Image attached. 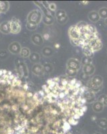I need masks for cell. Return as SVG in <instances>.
I'll return each instance as SVG.
<instances>
[{
	"mask_svg": "<svg viewBox=\"0 0 107 134\" xmlns=\"http://www.w3.org/2000/svg\"><path fill=\"white\" fill-rule=\"evenodd\" d=\"M65 95H66V94H64V92H60V93H59V94H58V97L61 99H64V97H65Z\"/></svg>",
	"mask_w": 107,
	"mask_h": 134,
	"instance_id": "obj_23",
	"label": "cell"
},
{
	"mask_svg": "<svg viewBox=\"0 0 107 134\" xmlns=\"http://www.w3.org/2000/svg\"><path fill=\"white\" fill-rule=\"evenodd\" d=\"M84 95V98H85L87 103H92L93 101H96L95 100V95L93 91L90 90H88L83 94Z\"/></svg>",
	"mask_w": 107,
	"mask_h": 134,
	"instance_id": "obj_5",
	"label": "cell"
},
{
	"mask_svg": "<svg viewBox=\"0 0 107 134\" xmlns=\"http://www.w3.org/2000/svg\"><path fill=\"white\" fill-rule=\"evenodd\" d=\"M86 29H87L88 32H89L91 34H94L96 32H97V30H96V28L92 25L88 24L87 26H86Z\"/></svg>",
	"mask_w": 107,
	"mask_h": 134,
	"instance_id": "obj_14",
	"label": "cell"
},
{
	"mask_svg": "<svg viewBox=\"0 0 107 134\" xmlns=\"http://www.w3.org/2000/svg\"><path fill=\"white\" fill-rule=\"evenodd\" d=\"M83 49V53H84V56L86 57H88L90 58H92L94 56V52L92 50V48H90L88 45L87 46H84L82 48Z\"/></svg>",
	"mask_w": 107,
	"mask_h": 134,
	"instance_id": "obj_8",
	"label": "cell"
},
{
	"mask_svg": "<svg viewBox=\"0 0 107 134\" xmlns=\"http://www.w3.org/2000/svg\"><path fill=\"white\" fill-rule=\"evenodd\" d=\"M76 82H77V80L75 78H73L72 79H71L70 81V82H69V83L70 84V85H72V86H74V87L75 84L76 83Z\"/></svg>",
	"mask_w": 107,
	"mask_h": 134,
	"instance_id": "obj_22",
	"label": "cell"
},
{
	"mask_svg": "<svg viewBox=\"0 0 107 134\" xmlns=\"http://www.w3.org/2000/svg\"><path fill=\"white\" fill-rule=\"evenodd\" d=\"M16 85H17V86H18V87H20V86H21V81H20V80H18V81H17V82H16Z\"/></svg>",
	"mask_w": 107,
	"mask_h": 134,
	"instance_id": "obj_33",
	"label": "cell"
},
{
	"mask_svg": "<svg viewBox=\"0 0 107 134\" xmlns=\"http://www.w3.org/2000/svg\"><path fill=\"white\" fill-rule=\"evenodd\" d=\"M44 38L46 39V40H47V39L49 38V35H48L47 34H46L44 35Z\"/></svg>",
	"mask_w": 107,
	"mask_h": 134,
	"instance_id": "obj_36",
	"label": "cell"
},
{
	"mask_svg": "<svg viewBox=\"0 0 107 134\" xmlns=\"http://www.w3.org/2000/svg\"><path fill=\"white\" fill-rule=\"evenodd\" d=\"M82 70L84 75L87 76H91L94 73L95 67L92 64H86V65L83 66Z\"/></svg>",
	"mask_w": 107,
	"mask_h": 134,
	"instance_id": "obj_3",
	"label": "cell"
},
{
	"mask_svg": "<svg viewBox=\"0 0 107 134\" xmlns=\"http://www.w3.org/2000/svg\"><path fill=\"white\" fill-rule=\"evenodd\" d=\"M8 73V71L6 70H3V75H7Z\"/></svg>",
	"mask_w": 107,
	"mask_h": 134,
	"instance_id": "obj_43",
	"label": "cell"
},
{
	"mask_svg": "<svg viewBox=\"0 0 107 134\" xmlns=\"http://www.w3.org/2000/svg\"><path fill=\"white\" fill-rule=\"evenodd\" d=\"M72 118H74V119H76V120H78V119H80V116L78 115V114H77V113H74V114L72 116Z\"/></svg>",
	"mask_w": 107,
	"mask_h": 134,
	"instance_id": "obj_25",
	"label": "cell"
},
{
	"mask_svg": "<svg viewBox=\"0 0 107 134\" xmlns=\"http://www.w3.org/2000/svg\"><path fill=\"white\" fill-rule=\"evenodd\" d=\"M47 86L46 85H43V86H42V88H44V90H45V89H46V88H47Z\"/></svg>",
	"mask_w": 107,
	"mask_h": 134,
	"instance_id": "obj_46",
	"label": "cell"
},
{
	"mask_svg": "<svg viewBox=\"0 0 107 134\" xmlns=\"http://www.w3.org/2000/svg\"><path fill=\"white\" fill-rule=\"evenodd\" d=\"M80 66H81L80 62L74 58H70L67 62V68H70L78 70L80 68Z\"/></svg>",
	"mask_w": 107,
	"mask_h": 134,
	"instance_id": "obj_2",
	"label": "cell"
},
{
	"mask_svg": "<svg viewBox=\"0 0 107 134\" xmlns=\"http://www.w3.org/2000/svg\"><path fill=\"white\" fill-rule=\"evenodd\" d=\"M58 21L59 23L62 24H65L66 21H68V16L66 15V16L64 17V18H60V19H58Z\"/></svg>",
	"mask_w": 107,
	"mask_h": 134,
	"instance_id": "obj_17",
	"label": "cell"
},
{
	"mask_svg": "<svg viewBox=\"0 0 107 134\" xmlns=\"http://www.w3.org/2000/svg\"><path fill=\"white\" fill-rule=\"evenodd\" d=\"M104 23L107 25V18L106 19V20H104Z\"/></svg>",
	"mask_w": 107,
	"mask_h": 134,
	"instance_id": "obj_49",
	"label": "cell"
},
{
	"mask_svg": "<svg viewBox=\"0 0 107 134\" xmlns=\"http://www.w3.org/2000/svg\"><path fill=\"white\" fill-rule=\"evenodd\" d=\"M88 17L89 20L92 22H97L100 19L98 12H97L96 11H92V12H89Z\"/></svg>",
	"mask_w": 107,
	"mask_h": 134,
	"instance_id": "obj_7",
	"label": "cell"
},
{
	"mask_svg": "<svg viewBox=\"0 0 107 134\" xmlns=\"http://www.w3.org/2000/svg\"><path fill=\"white\" fill-rule=\"evenodd\" d=\"M39 93L41 94V96L44 97V91H40L39 92Z\"/></svg>",
	"mask_w": 107,
	"mask_h": 134,
	"instance_id": "obj_40",
	"label": "cell"
},
{
	"mask_svg": "<svg viewBox=\"0 0 107 134\" xmlns=\"http://www.w3.org/2000/svg\"><path fill=\"white\" fill-rule=\"evenodd\" d=\"M3 79L5 80V81H8L9 79V75H3Z\"/></svg>",
	"mask_w": 107,
	"mask_h": 134,
	"instance_id": "obj_29",
	"label": "cell"
},
{
	"mask_svg": "<svg viewBox=\"0 0 107 134\" xmlns=\"http://www.w3.org/2000/svg\"><path fill=\"white\" fill-rule=\"evenodd\" d=\"M11 82H12V81L9 79H8V81H7V83H8V85H11Z\"/></svg>",
	"mask_w": 107,
	"mask_h": 134,
	"instance_id": "obj_42",
	"label": "cell"
},
{
	"mask_svg": "<svg viewBox=\"0 0 107 134\" xmlns=\"http://www.w3.org/2000/svg\"><path fill=\"white\" fill-rule=\"evenodd\" d=\"M53 81L54 82H55L56 83H58V82H60V79L58 77H55L53 79Z\"/></svg>",
	"mask_w": 107,
	"mask_h": 134,
	"instance_id": "obj_28",
	"label": "cell"
},
{
	"mask_svg": "<svg viewBox=\"0 0 107 134\" xmlns=\"http://www.w3.org/2000/svg\"><path fill=\"white\" fill-rule=\"evenodd\" d=\"M68 34L70 39L74 40H78L81 36V33L76 26H72L69 28Z\"/></svg>",
	"mask_w": 107,
	"mask_h": 134,
	"instance_id": "obj_1",
	"label": "cell"
},
{
	"mask_svg": "<svg viewBox=\"0 0 107 134\" xmlns=\"http://www.w3.org/2000/svg\"><path fill=\"white\" fill-rule=\"evenodd\" d=\"M1 83L3 84V85H5V84L7 83V81H5V80L4 79H2V81H1Z\"/></svg>",
	"mask_w": 107,
	"mask_h": 134,
	"instance_id": "obj_41",
	"label": "cell"
},
{
	"mask_svg": "<svg viewBox=\"0 0 107 134\" xmlns=\"http://www.w3.org/2000/svg\"><path fill=\"white\" fill-rule=\"evenodd\" d=\"M27 97H28V98L32 97H33V94H32V93H27Z\"/></svg>",
	"mask_w": 107,
	"mask_h": 134,
	"instance_id": "obj_34",
	"label": "cell"
},
{
	"mask_svg": "<svg viewBox=\"0 0 107 134\" xmlns=\"http://www.w3.org/2000/svg\"><path fill=\"white\" fill-rule=\"evenodd\" d=\"M94 134H102V133H99V132H96V133H94Z\"/></svg>",
	"mask_w": 107,
	"mask_h": 134,
	"instance_id": "obj_50",
	"label": "cell"
},
{
	"mask_svg": "<svg viewBox=\"0 0 107 134\" xmlns=\"http://www.w3.org/2000/svg\"><path fill=\"white\" fill-rule=\"evenodd\" d=\"M104 106L102 103L99 102L98 100H96L92 105V109L96 113H100L104 109Z\"/></svg>",
	"mask_w": 107,
	"mask_h": 134,
	"instance_id": "obj_6",
	"label": "cell"
},
{
	"mask_svg": "<svg viewBox=\"0 0 107 134\" xmlns=\"http://www.w3.org/2000/svg\"><path fill=\"white\" fill-rule=\"evenodd\" d=\"M69 81H68L67 79H63L62 80V85L64 86V87H67Z\"/></svg>",
	"mask_w": 107,
	"mask_h": 134,
	"instance_id": "obj_20",
	"label": "cell"
},
{
	"mask_svg": "<svg viewBox=\"0 0 107 134\" xmlns=\"http://www.w3.org/2000/svg\"><path fill=\"white\" fill-rule=\"evenodd\" d=\"M14 78H15V76H14L13 75H10V76H9V79L11 80V81H13Z\"/></svg>",
	"mask_w": 107,
	"mask_h": 134,
	"instance_id": "obj_35",
	"label": "cell"
},
{
	"mask_svg": "<svg viewBox=\"0 0 107 134\" xmlns=\"http://www.w3.org/2000/svg\"><path fill=\"white\" fill-rule=\"evenodd\" d=\"M23 109L24 110H28V106L27 105H23Z\"/></svg>",
	"mask_w": 107,
	"mask_h": 134,
	"instance_id": "obj_37",
	"label": "cell"
},
{
	"mask_svg": "<svg viewBox=\"0 0 107 134\" xmlns=\"http://www.w3.org/2000/svg\"><path fill=\"white\" fill-rule=\"evenodd\" d=\"M92 58H90V57H83V58H82V60L80 62L81 64H82L83 66L86 65V64H92Z\"/></svg>",
	"mask_w": 107,
	"mask_h": 134,
	"instance_id": "obj_12",
	"label": "cell"
},
{
	"mask_svg": "<svg viewBox=\"0 0 107 134\" xmlns=\"http://www.w3.org/2000/svg\"><path fill=\"white\" fill-rule=\"evenodd\" d=\"M23 88H24V90H28V85H27V84H25L24 85H23Z\"/></svg>",
	"mask_w": 107,
	"mask_h": 134,
	"instance_id": "obj_39",
	"label": "cell"
},
{
	"mask_svg": "<svg viewBox=\"0 0 107 134\" xmlns=\"http://www.w3.org/2000/svg\"><path fill=\"white\" fill-rule=\"evenodd\" d=\"M53 82V79H48L47 81V85H50V84H51L52 82Z\"/></svg>",
	"mask_w": 107,
	"mask_h": 134,
	"instance_id": "obj_38",
	"label": "cell"
},
{
	"mask_svg": "<svg viewBox=\"0 0 107 134\" xmlns=\"http://www.w3.org/2000/svg\"><path fill=\"white\" fill-rule=\"evenodd\" d=\"M48 6H49L50 9L52 11H55L56 9V5L55 3H49Z\"/></svg>",
	"mask_w": 107,
	"mask_h": 134,
	"instance_id": "obj_18",
	"label": "cell"
},
{
	"mask_svg": "<svg viewBox=\"0 0 107 134\" xmlns=\"http://www.w3.org/2000/svg\"><path fill=\"white\" fill-rule=\"evenodd\" d=\"M55 47L56 48H58L60 47V44H56Z\"/></svg>",
	"mask_w": 107,
	"mask_h": 134,
	"instance_id": "obj_45",
	"label": "cell"
},
{
	"mask_svg": "<svg viewBox=\"0 0 107 134\" xmlns=\"http://www.w3.org/2000/svg\"><path fill=\"white\" fill-rule=\"evenodd\" d=\"M71 44L75 46H78V40H74V39H70Z\"/></svg>",
	"mask_w": 107,
	"mask_h": 134,
	"instance_id": "obj_19",
	"label": "cell"
},
{
	"mask_svg": "<svg viewBox=\"0 0 107 134\" xmlns=\"http://www.w3.org/2000/svg\"><path fill=\"white\" fill-rule=\"evenodd\" d=\"M3 107H4V108L9 109V106L8 105H3Z\"/></svg>",
	"mask_w": 107,
	"mask_h": 134,
	"instance_id": "obj_44",
	"label": "cell"
},
{
	"mask_svg": "<svg viewBox=\"0 0 107 134\" xmlns=\"http://www.w3.org/2000/svg\"><path fill=\"white\" fill-rule=\"evenodd\" d=\"M98 100L99 102L102 103L104 106H107V95L105 94H103L98 97Z\"/></svg>",
	"mask_w": 107,
	"mask_h": 134,
	"instance_id": "obj_13",
	"label": "cell"
},
{
	"mask_svg": "<svg viewBox=\"0 0 107 134\" xmlns=\"http://www.w3.org/2000/svg\"><path fill=\"white\" fill-rule=\"evenodd\" d=\"M66 16V13L64 10H58L56 12V18L58 19H60Z\"/></svg>",
	"mask_w": 107,
	"mask_h": 134,
	"instance_id": "obj_15",
	"label": "cell"
},
{
	"mask_svg": "<svg viewBox=\"0 0 107 134\" xmlns=\"http://www.w3.org/2000/svg\"><path fill=\"white\" fill-rule=\"evenodd\" d=\"M11 109H12L14 111H17V105H13L12 106H11Z\"/></svg>",
	"mask_w": 107,
	"mask_h": 134,
	"instance_id": "obj_31",
	"label": "cell"
},
{
	"mask_svg": "<svg viewBox=\"0 0 107 134\" xmlns=\"http://www.w3.org/2000/svg\"><path fill=\"white\" fill-rule=\"evenodd\" d=\"M90 81L97 88H100L103 84V78L100 75H96L92 77Z\"/></svg>",
	"mask_w": 107,
	"mask_h": 134,
	"instance_id": "obj_4",
	"label": "cell"
},
{
	"mask_svg": "<svg viewBox=\"0 0 107 134\" xmlns=\"http://www.w3.org/2000/svg\"><path fill=\"white\" fill-rule=\"evenodd\" d=\"M44 91H45V93H46L47 94H49V93H51V90H50V89L49 88H48V87H47V88H46V89H45Z\"/></svg>",
	"mask_w": 107,
	"mask_h": 134,
	"instance_id": "obj_30",
	"label": "cell"
},
{
	"mask_svg": "<svg viewBox=\"0 0 107 134\" xmlns=\"http://www.w3.org/2000/svg\"><path fill=\"white\" fill-rule=\"evenodd\" d=\"M69 123V124L70 125H77V124H78V120H76V119H74V118H72V117H70L68 119V120L67 121Z\"/></svg>",
	"mask_w": 107,
	"mask_h": 134,
	"instance_id": "obj_16",
	"label": "cell"
},
{
	"mask_svg": "<svg viewBox=\"0 0 107 134\" xmlns=\"http://www.w3.org/2000/svg\"><path fill=\"white\" fill-rule=\"evenodd\" d=\"M98 14L100 18L106 20L107 18V8L104 7V8H100L98 11Z\"/></svg>",
	"mask_w": 107,
	"mask_h": 134,
	"instance_id": "obj_11",
	"label": "cell"
},
{
	"mask_svg": "<svg viewBox=\"0 0 107 134\" xmlns=\"http://www.w3.org/2000/svg\"><path fill=\"white\" fill-rule=\"evenodd\" d=\"M84 112H83L81 110V109H79V111H78V113H77V114L78 115L80 116H80H83L84 115Z\"/></svg>",
	"mask_w": 107,
	"mask_h": 134,
	"instance_id": "obj_26",
	"label": "cell"
},
{
	"mask_svg": "<svg viewBox=\"0 0 107 134\" xmlns=\"http://www.w3.org/2000/svg\"><path fill=\"white\" fill-rule=\"evenodd\" d=\"M3 75V70H0V76Z\"/></svg>",
	"mask_w": 107,
	"mask_h": 134,
	"instance_id": "obj_48",
	"label": "cell"
},
{
	"mask_svg": "<svg viewBox=\"0 0 107 134\" xmlns=\"http://www.w3.org/2000/svg\"><path fill=\"white\" fill-rule=\"evenodd\" d=\"M8 75H9V76H10V75H12V74H11V71H8Z\"/></svg>",
	"mask_w": 107,
	"mask_h": 134,
	"instance_id": "obj_47",
	"label": "cell"
},
{
	"mask_svg": "<svg viewBox=\"0 0 107 134\" xmlns=\"http://www.w3.org/2000/svg\"><path fill=\"white\" fill-rule=\"evenodd\" d=\"M66 73L68 77H74L75 76H76L77 73H78V70L76 69H70V68H67L66 71Z\"/></svg>",
	"mask_w": 107,
	"mask_h": 134,
	"instance_id": "obj_10",
	"label": "cell"
},
{
	"mask_svg": "<svg viewBox=\"0 0 107 134\" xmlns=\"http://www.w3.org/2000/svg\"><path fill=\"white\" fill-rule=\"evenodd\" d=\"M80 109H81V110L83 111V112H84V113H85V112H86V111H87L88 107L86 105H82V106L80 107Z\"/></svg>",
	"mask_w": 107,
	"mask_h": 134,
	"instance_id": "obj_24",
	"label": "cell"
},
{
	"mask_svg": "<svg viewBox=\"0 0 107 134\" xmlns=\"http://www.w3.org/2000/svg\"><path fill=\"white\" fill-rule=\"evenodd\" d=\"M96 124L99 127L106 130L107 129V119L104 118H100V119H97Z\"/></svg>",
	"mask_w": 107,
	"mask_h": 134,
	"instance_id": "obj_9",
	"label": "cell"
},
{
	"mask_svg": "<svg viewBox=\"0 0 107 134\" xmlns=\"http://www.w3.org/2000/svg\"><path fill=\"white\" fill-rule=\"evenodd\" d=\"M81 87H82V82H81V81H77L76 83L75 84L74 88H80Z\"/></svg>",
	"mask_w": 107,
	"mask_h": 134,
	"instance_id": "obj_21",
	"label": "cell"
},
{
	"mask_svg": "<svg viewBox=\"0 0 107 134\" xmlns=\"http://www.w3.org/2000/svg\"><path fill=\"white\" fill-rule=\"evenodd\" d=\"M88 3H89L88 1H82V2H80V4L83 5H87Z\"/></svg>",
	"mask_w": 107,
	"mask_h": 134,
	"instance_id": "obj_27",
	"label": "cell"
},
{
	"mask_svg": "<svg viewBox=\"0 0 107 134\" xmlns=\"http://www.w3.org/2000/svg\"><path fill=\"white\" fill-rule=\"evenodd\" d=\"M91 120H92V121H97V118H96V116H92V117H91Z\"/></svg>",
	"mask_w": 107,
	"mask_h": 134,
	"instance_id": "obj_32",
	"label": "cell"
}]
</instances>
